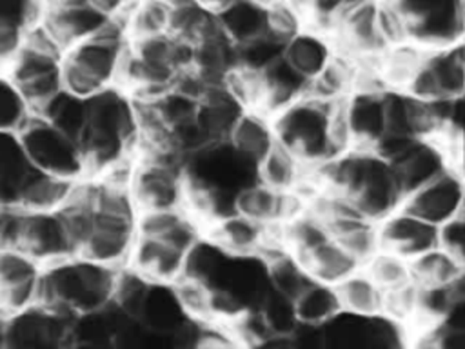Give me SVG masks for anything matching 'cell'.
I'll return each mask as SVG.
<instances>
[{"instance_id": "obj_14", "label": "cell", "mask_w": 465, "mask_h": 349, "mask_svg": "<svg viewBox=\"0 0 465 349\" xmlns=\"http://www.w3.org/2000/svg\"><path fill=\"white\" fill-rule=\"evenodd\" d=\"M205 236L229 254H260L272 242V225H267L240 211H229L213 218L205 229Z\"/></svg>"}, {"instance_id": "obj_30", "label": "cell", "mask_w": 465, "mask_h": 349, "mask_svg": "<svg viewBox=\"0 0 465 349\" xmlns=\"http://www.w3.org/2000/svg\"><path fill=\"white\" fill-rule=\"evenodd\" d=\"M292 302L298 322L305 324L323 325L341 311L336 287L316 278H311Z\"/></svg>"}, {"instance_id": "obj_23", "label": "cell", "mask_w": 465, "mask_h": 349, "mask_svg": "<svg viewBox=\"0 0 465 349\" xmlns=\"http://www.w3.org/2000/svg\"><path fill=\"white\" fill-rule=\"evenodd\" d=\"M258 180L285 193H298L311 180V165L278 142L258 162Z\"/></svg>"}, {"instance_id": "obj_18", "label": "cell", "mask_w": 465, "mask_h": 349, "mask_svg": "<svg viewBox=\"0 0 465 349\" xmlns=\"http://www.w3.org/2000/svg\"><path fill=\"white\" fill-rule=\"evenodd\" d=\"M391 164L398 173L405 194L436 178L449 167H458L452 164L447 149L436 138H420Z\"/></svg>"}, {"instance_id": "obj_41", "label": "cell", "mask_w": 465, "mask_h": 349, "mask_svg": "<svg viewBox=\"0 0 465 349\" xmlns=\"http://www.w3.org/2000/svg\"><path fill=\"white\" fill-rule=\"evenodd\" d=\"M196 2H200L202 5H205L207 9H211V11H218V9H222L225 4H229L231 0H196Z\"/></svg>"}, {"instance_id": "obj_2", "label": "cell", "mask_w": 465, "mask_h": 349, "mask_svg": "<svg viewBox=\"0 0 465 349\" xmlns=\"http://www.w3.org/2000/svg\"><path fill=\"white\" fill-rule=\"evenodd\" d=\"M118 269L82 254L47 264L42 271L38 304L69 314L102 309L113 302Z\"/></svg>"}, {"instance_id": "obj_33", "label": "cell", "mask_w": 465, "mask_h": 349, "mask_svg": "<svg viewBox=\"0 0 465 349\" xmlns=\"http://www.w3.org/2000/svg\"><path fill=\"white\" fill-rule=\"evenodd\" d=\"M412 278L423 285H450L463 278L465 262L441 247H432L411 260Z\"/></svg>"}, {"instance_id": "obj_21", "label": "cell", "mask_w": 465, "mask_h": 349, "mask_svg": "<svg viewBox=\"0 0 465 349\" xmlns=\"http://www.w3.org/2000/svg\"><path fill=\"white\" fill-rule=\"evenodd\" d=\"M187 320L189 318L180 307L173 285L163 282H151L138 314V322L145 329L171 338Z\"/></svg>"}, {"instance_id": "obj_34", "label": "cell", "mask_w": 465, "mask_h": 349, "mask_svg": "<svg viewBox=\"0 0 465 349\" xmlns=\"http://www.w3.org/2000/svg\"><path fill=\"white\" fill-rule=\"evenodd\" d=\"M171 285L180 302V307L183 309V313L189 320L211 322L216 318L213 289L205 282L187 276V274H182Z\"/></svg>"}, {"instance_id": "obj_7", "label": "cell", "mask_w": 465, "mask_h": 349, "mask_svg": "<svg viewBox=\"0 0 465 349\" xmlns=\"http://www.w3.org/2000/svg\"><path fill=\"white\" fill-rule=\"evenodd\" d=\"M465 58L463 42L440 47H425L423 56L403 91L421 100H443L463 96Z\"/></svg>"}, {"instance_id": "obj_11", "label": "cell", "mask_w": 465, "mask_h": 349, "mask_svg": "<svg viewBox=\"0 0 465 349\" xmlns=\"http://www.w3.org/2000/svg\"><path fill=\"white\" fill-rule=\"evenodd\" d=\"M401 205L434 225L463 213L461 167H449L436 178L409 191Z\"/></svg>"}, {"instance_id": "obj_12", "label": "cell", "mask_w": 465, "mask_h": 349, "mask_svg": "<svg viewBox=\"0 0 465 349\" xmlns=\"http://www.w3.org/2000/svg\"><path fill=\"white\" fill-rule=\"evenodd\" d=\"M42 265L78 254L76 240L62 209L27 211L22 247Z\"/></svg>"}, {"instance_id": "obj_32", "label": "cell", "mask_w": 465, "mask_h": 349, "mask_svg": "<svg viewBox=\"0 0 465 349\" xmlns=\"http://www.w3.org/2000/svg\"><path fill=\"white\" fill-rule=\"evenodd\" d=\"M35 115L80 142L87 122V98L62 89Z\"/></svg>"}, {"instance_id": "obj_9", "label": "cell", "mask_w": 465, "mask_h": 349, "mask_svg": "<svg viewBox=\"0 0 465 349\" xmlns=\"http://www.w3.org/2000/svg\"><path fill=\"white\" fill-rule=\"evenodd\" d=\"M113 20L94 0H44L38 22L65 51L69 45L102 33Z\"/></svg>"}, {"instance_id": "obj_3", "label": "cell", "mask_w": 465, "mask_h": 349, "mask_svg": "<svg viewBox=\"0 0 465 349\" xmlns=\"http://www.w3.org/2000/svg\"><path fill=\"white\" fill-rule=\"evenodd\" d=\"M336 102L303 95L271 115L276 142L307 165H318L341 153L336 135Z\"/></svg>"}, {"instance_id": "obj_13", "label": "cell", "mask_w": 465, "mask_h": 349, "mask_svg": "<svg viewBox=\"0 0 465 349\" xmlns=\"http://www.w3.org/2000/svg\"><path fill=\"white\" fill-rule=\"evenodd\" d=\"M341 115L351 147L372 149L387 131L385 91L358 87L341 98Z\"/></svg>"}, {"instance_id": "obj_20", "label": "cell", "mask_w": 465, "mask_h": 349, "mask_svg": "<svg viewBox=\"0 0 465 349\" xmlns=\"http://www.w3.org/2000/svg\"><path fill=\"white\" fill-rule=\"evenodd\" d=\"M334 55L336 47L331 36L311 25H305L289 36L283 47V60L309 82L325 71Z\"/></svg>"}, {"instance_id": "obj_5", "label": "cell", "mask_w": 465, "mask_h": 349, "mask_svg": "<svg viewBox=\"0 0 465 349\" xmlns=\"http://www.w3.org/2000/svg\"><path fill=\"white\" fill-rule=\"evenodd\" d=\"M62 55L60 44L36 22L25 31L18 51L0 71L18 87L33 115L64 89Z\"/></svg>"}, {"instance_id": "obj_39", "label": "cell", "mask_w": 465, "mask_h": 349, "mask_svg": "<svg viewBox=\"0 0 465 349\" xmlns=\"http://www.w3.org/2000/svg\"><path fill=\"white\" fill-rule=\"evenodd\" d=\"M44 9V0H0V25L25 33L35 25Z\"/></svg>"}, {"instance_id": "obj_26", "label": "cell", "mask_w": 465, "mask_h": 349, "mask_svg": "<svg viewBox=\"0 0 465 349\" xmlns=\"http://www.w3.org/2000/svg\"><path fill=\"white\" fill-rule=\"evenodd\" d=\"M227 140L236 151L258 164L276 144L271 115L256 109H245L232 125Z\"/></svg>"}, {"instance_id": "obj_17", "label": "cell", "mask_w": 465, "mask_h": 349, "mask_svg": "<svg viewBox=\"0 0 465 349\" xmlns=\"http://www.w3.org/2000/svg\"><path fill=\"white\" fill-rule=\"evenodd\" d=\"M247 107L232 93L227 82L211 84L202 93L196 109V122L207 142L227 140L232 125Z\"/></svg>"}, {"instance_id": "obj_1", "label": "cell", "mask_w": 465, "mask_h": 349, "mask_svg": "<svg viewBox=\"0 0 465 349\" xmlns=\"http://www.w3.org/2000/svg\"><path fill=\"white\" fill-rule=\"evenodd\" d=\"M136 138V102L127 89L113 85L87 98V122L80 144L89 171H104L133 156Z\"/></svg>"}, {"instance_id": "obj_4", "label": "cell", "mask_w": 465, "mask_h": 349, "mask_svg": "<svg viewBox=\"0 0 465 349\" xmlns=\"http://www.w3.org/2000/svg\"><path fill=\"white\" fill-rule=\"evenodd\" d=\"M129 36L122 18H114L102 33L69 45L62 55L64 89L89 98L118 85Z\"/></svg>"}, {"instance_id": "obj_15", "label": "cell", "mask_w": 465, "mask_h": 349, "mask_svg": "<svg viewBox=\"0 0 465 349\" xmlns=\"http://www.w3.org/2000/svg\"><path fill=\"white\" fill-rule=\"evenodd\" d=\"M378 233L383 249L409 260L438 245V225L411 213L403 205L378 220Z\"/></svg>"}, {"instance_id": "obj_28", "label": "cell", "mask_w": 465, "mask_h": 349, "mask_svg": "<svg viewBox=\"0 0 465 349\" xmlns=\"http://www.w3.org/2000/svg\"><path fill=\"white\" fill-rule=\"evenodd\" d=\"M33 171L16 131H0V205L16 204L24 180Z\"/></svg>"}, {"instance_id": "obj_43", "label": "cell", "mask_w": 465, "mask_h": 349, "mask_svg": "<svg viewBox=\"0 0 465 349\" xmlns=\"http://www.w3.org/2000/svg\"><path fill=\"white\" fill-rule=\"evenodd\" d=\"M256 2H260V4H262V5H265V7H271V5L282 4V2H285V0H256Z\"/></svg>"}, {"instance_id": "obj_36", "label": "cell", "mask_w": 465, "mask_h": 349, "mask_svg": "<svg viewBox=\"0 0 465 349\" xmlns=\"http://www.w3.org/2000/svg\"><path fill=\"white\" fill-rule=\"evenodd\" d=\"M361 267L383 291H392L412 280L411 260L383 247L378 249Z\"/></svg>"}, {"instance_id": "obj_22", "label": "cell", "mask_w": 465, "mask_h": 349, "mask_svg": "<svg viewBox=\"0 0 465 349\" xmlns=\"http://www.w3.org/2000/svg\"><path fill=\"white\" fill-rule=\"evenodd\" d=\"M298 258L312 278L332 285L361 267L358 260L332 234L305 249L302 254H298Z\"/></svg>"}, {"instance_id": "obj_8", "label": "cell", "mask_w": 465, "mask_h": 349, "mask_svg": "<svg viewBox=\"0 0 465 349\" xmlns=\"http://www.w3.org/2000/svg\"><path fill=\"white\" fill-rule=\"evenodd\" d=\"M74 314L36 304L5 318V347L51 349L69 344Z\"/></svg>"}, {"instance_id": "obj_27", "label": "cell", "mask_w": 465, "mask_h": 349, "mask_svg": "<svg viewBox=\"0 0 465 349\" xmlns=\"http://www.w3.org/2000/svg\"><path fill=\"white\" fill-rule=\"evenodd\" d=\"M334 287L341 311L358 316L383 314L385 291L372 280V276L363 267L347 274Z\"/></svg>"}, {"instance_id": "obj_35", "label": "cell", "mask_w": 465, "mask_h": 349, "mask_svg": "<svg viewBox=\"0 0 465 349\" xmlns=\"http://www.w3.org/2000/svg\"><path fill=\"white\" fill-rule=\"evenodd\" d=\"M285 40L272 35L271 31L236 45V60L238 69L249 71V73H263L267 67H271L274 62H278L283 56Z\"/></svg>"}, {"instance_id": "obj_29", "label": "cell", "mask_w": 465, "mask_h": 349, "mask_svg": "<svg viewBox=\"0 0 465 349\" xmlns=\"http://www.w3.org/2000/svg\"><path fill=\"white\" fill-rule=\"evenodd\" d=\"M329 233L363 265L378 249H381L378 222L365 216L343 218L329 225Z\"/></svg>"}, {"instance_id": "obj_40", "label": "cell", "mask_w": 465, "mask_h": 349, "mask_svg": "<svg viewBox=\"0 0 465 349\" xmlns=\"http://www.w3.org/2000/svg\"><path fill=\"white\" fill-rule=\"evenodd\" d=\"M438 247L465 262V213L438 225Z\"/></svg>"}, {"instance_id": "obj_37", "label": "cell", "mask_w": 465, "mask_h": 349, "mask_svg": "<svg viewBox=\"0 0 465 349\" xmlns=\"http://www.w3.org/2000/svg\"><path fill=\"white\" fill-rule=\"evenodd\" d=\"M256 309L260 311L263 322L274 336H289L298 324L294 302L289 296L271 289V285L262 296Z\"/></svg>"}, {"instance_id": "obj_16", "label": "cell", "mask_w": 465, "mask_h": 349, "mask_svg": "<svg viewBox=\"0 0 465 349\" xmlns=\"http://www.w3.org/2000/svg\"><path fill=\"white\" fill-rule=\"evenodd\" d=\"M187 251L149 234L136 233V240L127 260V267L134 269L149 282L173 284L183 274Z\"/></svg>"}, {"instance_id": "obj_31", "label": "cell", "mask_w": 465, "mask_h": 349, "mask_svg": "<svg viewBox=\"0 0 465 349\" xmlns=\"http://www.w3.org/2000/svg\"><path fill=\"white\" fill-rule=\"evenodd\" d=\"M174 0H136L122 16L129 40L171 31Z\"/></svg>"}, {"instance_id": "obj_10", "label": "cell", "mask_w": 465, "mask_h": 349, "mask_svg": "<svg viewBox=\"0 0 465 349\" xmlns=\"http://www.w3.org/2000/svg\"><path fill=\"white\" fill-rule=\"evenodd\" d=\"M44 265L27 251L0 247V314L5 318L40 302Z\"/></svg>"}, {"instance_id": "obj_42", "label": "cell", "mask_w": 465, "mask_h": 349, "mask_svg": "<svg viewBox=\"0 0 465 349\" xmlns=\"http://www.w3.org/2000/svg\"><path fill=\"white\" fill-rule=\"evenodd\" d=\"M0 347H5V316L0 314Z\"/></svg>"}, {"instance_id": "obj_25", "label": "cell", "mask_w": 465, "mask_h": 349, "mask_svg": "<svg viewBox=\"0 0 465 349\" xmlns=\"http://www.w3.org/2000/svg\"><path fill=\"white\" fill-rule=\"evenodd\" d=\"M214 15L220 31L236 45L269 31V9L256 0H231Z\"/></svg>"}, {"instance_id": "obj_24", "label": "cell", "mask_w": 465, "mask_h": 349, "mask_svg": "<svg viewBox=\"0 0 465 349\" xmlns=\"http://www.w3.org/2000/svg\"><path fill=\"white\" fill-rule=\"evenodd\" d=\"M78 180L49 174L33 167L24 180L16 205L27 211H56L62 209L73 196Z\"/></svg>"}, {"instance_id": "obj_19", "label": "cell", "mask_w": 465, "mask_h": 349, "mask_svg": "<svg viewBox=\"0 0 465 349\" xmlns=\"http://www.w3.org/2000/svg\"><path fill=\"white\" fill-rule=\"evenodd\" d=\"M305 202L298 193H285L274 187H269L256 180L254 184L242 189L234 200V209L252 216L267 225L282 224L300 213Z\"/></svg>"}, {"instance_id": "obj_6", "label": "cell", "mask_w": 465, "mask_h": 349, "mask_svg": "<svg viewBox=\"0 0 465 349\" xmlns=\"http://www.w3.org/2000/svg\"><path fill=\"white\" fill-rule=\"evenodd\" d=\"M29 164L44 173L80 180L89 173L82 144L38 115L16 131Z\"/></svg>"}, {"instance_id": "obj_38", "label": "cell", "mask_w": 465, "mask_h": 349, "mask_svg": "<svg viewBox=\"0 0 465 349\" xmlns=\"http://www.w3.org/2000/svg\"><path fill=\"white\" fill-rule=\"evenodd\" d=\"M33 115L18 87L0 73V131H18Z\"/></svg>"}]
</instances>
